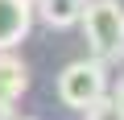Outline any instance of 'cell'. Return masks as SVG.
<instances>
[{"label": "cell", "mask_w": 124, "mask_h": 120, "mask_svg": "<svg viewBox=\"0 0 124 120\" xmlns=\"http://www.w3.org/2000/svg\"><path fill=\"white\" fill-rule=\"evenodd\" d=\"M79 25H83L91 58H99V62H120L124 58V8L116 0H87Z\"/></svg>", "instance_id": "obj_1"}, {"label": "cell", "mask_w": 124, "mask_h": 120, "mask_svg": "<svg viewBox=\"0 0 124 120\" xmlns=\"http://www.w3.org/2000/svg\"><path fill=\"white\" fill-rule=\"evenodd\" d=\"M58 95L66 108H91L95 99L108 95V71L99 58H83V62H70L66 71L58 75Z\"/></svg>", "instance_id": "obj_2"}, {"label": "cell", "mask_w": 124, "mask_h": 120, "mask_svg": "<svg viewBox=\"0 0 124 120\" xmlns=\"http://www.w3.org/2000/svg\"><path fill=\"white\" fill-rule=\"evenodd\" d=\"M33 25V0H0V50H17Z\"/></svg>", "instance_id": "obj_3"}, {"label": "cell", "mask_w": 124, "mask_h": 120, "mask_svg": "<svg viewBox=\"0 0 124 120\" xmlns=\"http://www.w3.org/2000/svg\"><path fill=\"white\" fill-rule=\"evenodd\" d=\"M29 91V66L13 50H0V104H17Z\"/></svg>", "instance_id": "obj_4"}, {"label": "cell", "mask_w": 124, "mask_h": 120, "mask_svg": "<svg viewBox=\"0 0 124 120\" xmlns=\"http://www.w3.org/2000/svg\"><path fill=\"white\" fill-rule=\"evenodd\" d=\"M83 4L87 0H37V13L50 29H70V25H79Z\"/></svg>", "instance_id": "obj_5"}, {"label": "cell", "mask_w": 124, "mask_h": 120, "mask_svg": "<svg viewBox=\"0 0 124 120\" xmlns=\"http://www.w3.org/2000/svg\"><path fill=\"white\" fill-rule=\"evenodd\" d=\"M83 120H124V112L116 108L112 95H103V99H95L91 108H83Z\"/></svg>", "instance_id": "obj_6"}, {"label": "cell", "mask_w": 124, "mask_h": 120, "mask_svg": "<svg viewBox=\"0 0 124 120\" xmlns=\"http://www.w3.org/2000/svg\"><path fill=\"white\" fill-rule=\"evenodd\" d=\"M112 99H116V108H120V112H124V83H120V87H116V95H112Z\"/></svg>", "instance_id": "obj_7"}, {"label": "cell", "mask_w": 124, "mask_h": 120, "mask_svg": "<svg viewBox=\"0 0 124 120\" xmlns=\"http://www.w3.org/2000/svg\"><path fill=\"white\" fill-rule=\"evenodd\" d=\"M13 116V104H0V120H8Z\"/></svg>", "instance_id": "obj_8"}, {"label": "cell", "mask_w": 124, "mask_h": 120, "mask_svg": "<svg viewBox=\"0 0 124 120\" xmlns=\"http://www.w3.org/2000/svg\"><path fill=\"white\" fill-rule=\"evenodd\" d=\"M8 120H33V116H8Z\"/></svg>", "instance_id": "obj_9"}, {"label": "cell", "mask_w": 124, "mask_h": 120, "mask_svg": "<svg viewBox=\"0 0 124 120\" xmlns=\"http://www.w3.org/2000/svg\"><path fill=\"white\" fill-rule=\"evenodd\" d=\"M33 4H37V0H33Z\"/></svg>", "instance_id": "obj_10"}]
</instances>
